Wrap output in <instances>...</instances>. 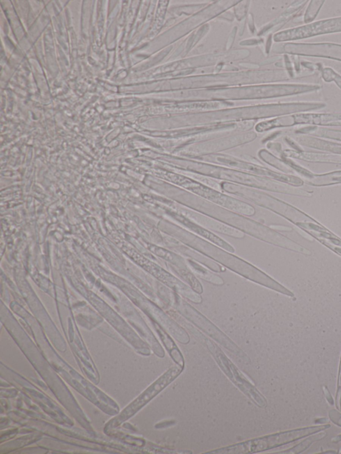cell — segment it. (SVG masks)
Returning a JSON list of instances; mask_svg holds the SVG:
<instances>
[{"instance_id": "obj_1", "label": "cell", "mask_w": 341, "mask_h": 454, "mask_svg": "<svg viewBox=\"0 0 341 454\" xmlns=\"http://www.w3.org/2000/svg\"><path fill=\"white\" fill-rule=\"evenodd\" d=\"M327 425H317V426L308 427L298 430L287 431L271 435L264 436L250 439V440L232 445L226 448L213 450L207 452V454H255L258 452L267 451V450L277 448V447L288 444L292 441L303 438L312 434H317L321 431L326 430Z\"/></svg>"}, {"instance_id": "obj_2", "label": "cell", "mask_w": 341, "mask_h": 454, "mask_svg": "<svg viewBox=\"0 0 341 454\" xmlns=\"http://www.w3.org/2000/svg\"><path fill=\"white\" fill-rule=\"evenodd\" d=\"M207 344L218 365L227 377L249 399L254 402L255 405L261 408H265L267 405L265 397L257 390L256 388L244 376V373H241L238 368L221 351L220 348L210 340Z\"/></svg>"}, {"instance_id": "obj_3", "label": "cell", "mask_w": 341, "mask_h": 454, "mask_svg": "<svg viewBox=\"0 0 341 454\" xmlns=\"http://www.w3.org/2000/svg\"><path fill=\"white\" fill-rule=\"evenodd\" d=\"M339 32H341V16L285 30L276 35V39L278 42H289Z\"/></svg>"}, {"instance_id": "obj_4", "label": "cell", "mask_w": 341, "mask_h": 454, "mask_svg": "<svg viewBox=\"0 0 341 454\" xmlns=\"http://www.w3.org/2000/svg\"><path fill=\"white\" fill-rule=\"evenodd\" d=\"M183 370L184 368L179 366L169 368L168 371H166L158 380H155L133 403H131L124 412L121 413V416L118 417V421L119 420L121 421H125L127 420V418H130V416H133L135 413L138 412L144 405H147L148 402L151 401L155 396H158L161 391H163L164 389L168 387L169 384L178 378Z\"/></svg>"}, {"instance_id": "obj_5", "label": "cell", "mask_w": 341, "mask_h": 454, "mask_svg": "<svg viewBox=\"0 0 341 454\" xmlns=\"http://www.w3.org/2000/svg\"><path fill=\"white\" fill-rule=\"evenodd\" d=\"M284 52L292 55L328 59L341 62V44L335 43H287Z\"/></svg>"}, {"instance_id": "obj_6", "label": "cell", "mask_w": 341, "mask_h": 454, "mask_svg": "<svg viewBox=\"0 0 341 454\" xmlns=\"http://www.w3.org/2000/svg\"><path fill=\"white\" fill-rule=\"evenodd\" d=\"M185 308L186 309L185 311V316H187L189 321L193 322L199 328L202 329L203 331L222 344L225 348H227L231 353L239 357H245V355L239 349L238 346L234 344L231 340L226 337L217 327L214 326L206 318L201 315L197 311L194 310L190 306H187Z\"/></svg>"}, {"instance_id": "obj_7", "label": "cell", "mask_w": 341, "mask_h": 454, "mask_svg": "<svg viewBox=\"0 0 341 454\" xmlns=\"http://www.w3.org/2000/svg\"><path fill=\"white\" fill-rule=\"evenodd\" d=\"M292 126H341V114H297L292 115Z\"/></svg>"}, {"instance_id": "obj_8", "label": "cell", "mask_w": 341, "mask_h": 454, "mask_svg": "<svg viewBox=\"0 0 341 454\" xmlns=\"http://www.w3.org/2000/svg\"><path fill=\"white\" fill-rule=\"evenodd\" d=\"M298 142L303 146L323 151L333 152L341 154V144L316 138L310 136L301 135L297 137Z\"/></svg>"}, {"instance_id": "obj_9", "label": "cell", "mask_w": 341, "mask_h": 454, "mask_svg": "<svg viewBox=\"0 0 341 454\" xmlns=\"http://www.w3.org/2000/svg\"><path fill=\"white\" fill-rule=\"evenodd\" d=\"M155 327H156L157 331H158L159 335H160L161 339H162V342H163L164 346H165L166 349L168 352L171 358L178 364V366L182 368H185L184 357L178 346H177L176 343L171 339L170 336L160 325L155 324Z\"/></svg>"}, {"instance_id": "obj_10", "label": "cell", "mask_w": 341, "mask_h": 454, "mask_svg": "<svg viewBox=\"0 0 341 454\" xmlns=\"http://www.w3.org/2000/svg\"><path fill=\"white\" fill-rule=\"evenodd\" d=\"M292 157L301 160L314 161V162H341V155L317 154V153H304V152H292Z\"/></svg>"}, {"instance_id": "obj_11", "label": "cell", "mask_w": 341, "mask_h": 454, "mask_svg": "<svg viewBox=\"0 0 341 454\" xmlns=\"http://www.w3.org/2000/svg\"><path fill=\"white\" fill-rule=\"evenodd\" d=\"M326 434L325 432H318L317 434H312V436L308 438L305 440L301 442V444L297 445V446L294 447V448H292V449L287 450V452H281L283 454H299L301 453L303 451H305V450H307L314 442V441L321 440V439L324 438L325 437H326Z\"/></svg>"}, {"instance_id": "obj_12", "label": "cell", "mask_w": 341, "mask_h": 454, "mask_svg": "<svg viewBox=\"0 0 341 454\" xmlns=\"http://www.w3.org/2000/svg\"><path fill=\"white\" fill-rule=\"evenodd\" d=\"M310 183L314 185H325L328 184L341 183V171L335 172L321 176H315L310 180Z\"/></svg>"}, {"instance_id": "obj_13", "label": "cell", "mask_w": 341, "mask_h": 454, "mask_svg": "<svg viewBox=\"0 0 341 454\" xmlns=\"http://www.w3.org/2000/svg\"><path fill=\"white\" fill-rule=\"evenodd\" d=\"M325 1H310L308 8L306 10L304 16L305 24L312 23L320 12L321 8L324 5Z\"/></svg>"}, {"instance_id": "obj_14", "label": "cell", "mask_w": 341, "mask_h": 454, "mask_svg": "<svg viewBox=\"0 0 341 454\" xmlns=\"http://www.w3.org/2000/svg\"><path fill=\"white\" fill-rule=\"evenodd\" d=\"M321 77L325 81L335 82V84L341 89V76L331 67L321 68L320 70Z\"/></svg>"}]
</instances>
